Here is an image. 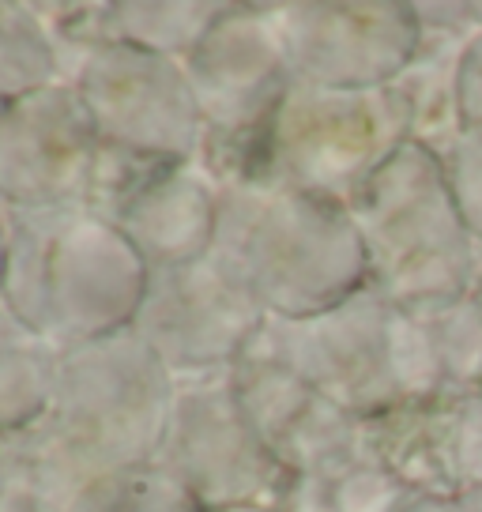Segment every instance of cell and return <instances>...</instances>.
<instances>
[{"label": "cell", "instance_id": "19", "mask_svg": "<svg viewBox=\"0 0 482 512\" xmlns=\"http://www.w3.org/2000/svg\"><path fill=\"white\" fill-rule=\"evenodd\" d=\"M57 373L61 351L0 302V437L49 415Z\"/></svg>", "mask_w": 482, "mask_h": 512}, {"label": "cell", "instance_id": "29", "mask_svg": "<svg viewBox=\"0 0 482 512\" xmlns=\"http://www.w3.org/2000/svg\"><path fill=\"white\" fill-rule=\"evenodd\" d=\"M467 4H471V19L482 27V0H467Z\"/></svg>", "mask_w": 482, "mask_h": 512}, {"label": "cell", "instance_id": "10", "mask_svg": "<svg viewBox=\"0 0 482 512\" xmlns=\"http://www.w3.org/2000/svg\"><path fill=\"white\" fill-rule=\"evenodd\" d=\"M268 313L215 253L147 268L144 302L132 332L144 339L177 381L223 373L253 347Z\"/></svg>", "mask_w": 482, "mask_h": 512}, {"label": "cell", "instance_id": "15", "mask_svg": "<svg viewBox=\"0 0 482 512\" xmlns=\"http://www.w3.org/2000/svg\"><path fill=\"white\" fill-rule=\"evenodd\" d=\"M370 456L411 497L456 501L464 494L460 475V403L418 400L362 422Z\"/></svg>", "mask_w": 482, "mask_h": 512}, {"label": "cell", "instance_id": "14", "mask_svg": "<svg viewBox=\"0 0 482 512\" xmlns=\"http://www.w3.org/2000/svg\"><path fill=\"white\" fill-rule=\"evenodd\" d=\"M147 268H170L215 249L219 189L200 162H177L162 170L110 219Z\"/></svg>", "mask_w": 482, "mask_h": 512}, {"label": "cell", "instance_id": "31", "mask_svg": "<svg viewBox=\"0 0 482 512\" xmlns=\"http://www.w3.org/2000/svg\"><path fill=\"white\" fill-rule=\"evenodd\" d=\"M479 294H482V272H479Z\"/></svg>", "mask_w": 482, "mask_h": 512}, {"label": "cell", "instance_id": "13", "mask_svg": "<svg viewBox=\"0 0 482 512\" xmlns=\"http://www.w3.org/2000/svg\"><path fill=\"white\" fill-rule=\"evenodd\" d=\"M230 373L253 430L287 475H302L362 445V422L287 366L245 351Z\"/></svg>", "mask_w": 482, "mask_h": 512}, {"label": "cell", "instance_id": "17", "mask_svg": "<svg viewBox=\"0 0 482 512\" xmlns=\"http://www.w3.org/2000/svg\"><path fill=\"white\" fill-rule=\"evenodd\" d=\"M418 320L434 396L464 403L482 392V294L479 287L437 298V302L407 305Z\"/></svg>", "mask_w": 482, "mask_h": 512}, {"label": "cell", "instance_id": "30", "mask_svg": "<svg viewBox=\"0 0 482 512\" xmlns=\"http://www.w3.org/2000/svg\"><path fill=\"white\" fill-rule=\"evenodd\" d=\"M230 512H272V509H230Z\"/></svg>", "mask_w": 482, "mask_h": 512}, {"label": "cell", "instance_id": "28", "mask_svg": "<svg viewBox=\"0 0 482 512\" xmlns=\"http://www.w3.org/2000/svg\"><path fill=\"white\" fill-rule=\"evenodd\" d=\"M8 490V448H4V437H0V497Z\"/></svg>", "mask_w": 482, "mask_h": 512}, {"label": "cell", "instance_id": "18", "mask_svg": "<svg viewBox=\"0 0 482 512\" xmlns=\"http://www.w3.org/2000/svg\"><path fill=\"white\" fill-rule=\"evenodd\" d=\"M415 497L370 456L366 441L290 475L279 512H400Z\"/></svg>", "mask_w": 482, "mask_h": 512}, {"label": "cell", "instance_id": "3", "mask_svg": "<svg viewBox=\"0 0 482 512\" xmlns=\"http://www.w3.org/2000/svg\"><path fill=\"white\" fill-rule=\"evenodd\" d=\"M249 351L298 373L358 422L437 400L415 313L373 287L313 317H268Z\"/></svg>", "mask_w": 482, "mask_h": 512}, {"label": "cell", "instance_id": "2", "mask_svg": "<svg viewBox=\"0 0 482 512\" xmlns=\"http://www.w3.org/2000/svg\"><path fill=\"white\" fill-rule=\"evenodd\" d=\"M4 305L57 351L125 332L144 302L147 264L91 208L4 211Z\"/></svg>", "mask_w": 482, "mask_h": 512}, {"label": "cell", "instance_id": "1", "mask_svg": "<svg viewBox=\"0 0 482 512\" xmlns=\"http://www.w3.org/2000/svg\"><path fill=\"white\" fill-rule=\"evenodd\" d=\"M211 253L268 317H313L370 287V260L351 211L279 181L219 189Z\"/></svg>", "mask_w": 482, "mask_h": 512}, {"label": "cell", "instance_id": "4", "mask_svg": "<svg viewBox=\"0 0 482 512\" xmlns=\"http://www.w3.org/2000/svg\"><path fill=\"white\" fill-rule=\"evenodd\" d=\"M370 260V287L396 305H422L479 287L482 249L460 219L441 159L407 144L351 196Z\"/></svg>", "mask_w": 482, "mask_h": 512}, {"label": "cell", "instance_id": "12", "mask_svg": "<svg viewBox=\"0 0 482 512\" xmlns=\"http://www.w3.org/2000/svg\"><path fill=\"white\" fill-rule=\"evenodd\" d=\"M294 80L317 87H388L422 42L415 4H272Z\"/></svg>", "mask_w": 482, "mask_h": 512}, {"label": "cell", "instance_id": "21", "mask_svg": "<svg viewBox=\"0 0 482 512\" xmlns=\"http://www.w3.org/2000/svg\"><path fill=\"white\" fill-rule=\"evenodd\" d=\"M68 512H208L204 501L162 464H140L95 479Z\"/></svg>", "mask_w": 482, "mask_h": 512}, {"label": "cell", "instance_id": "26", "mask_svg": "<svg viewBox=\"0 0 482 512\" xmlns=\"http://www.w3.org/2000/svg\"><path fill=\"white\" fill-rule=\"evenodd\" d=\"M4 264H8V219L0 208V302H4Z\"/></svg>", "mask_w": 482, "mask_h": 512}, {"label": "cell", "instance_id": "22", "mask_svg": "<svg viewBox=\"0 0 482 512\" xmlns=\"http://www.w3.org/2000/svg\"><path fill=\"white\" fill-rule=\"evenodd\" d=\"M441 170L460 208V219L482 249V128H464L441 155Z\"/></svg>", "mask_w": 482, "mask_h": 512}, {"label": "cell", "instance_id": "20", "mask_svg": "<svg viewBox=\"0 0 482 512\" xmlns=\"http://www.w3.org/2000/svg\"><path fill=\"white\" fill-rule=\"evenodd\" d=\"M61 80L57 46L31 4H0V106Z\"/></svg>", "mask_w": 482, "mask_h": 512}, {"label": "cell", "instance_id": "11", "mask_svg": "<svg viewBox=\"0 0 482 512\" xmlns=\"http://www.w3.org/2000/svg\"><path fill=\"white\" fill-rule=\"evenodd\" d=\"M98 128L72 83L57 80L0 106V208H87Z\"/></svg>", "mask_w": 482, "mask_h": 512}, {"label": "cell", "instance_id": "16", "mask_svg": "<svg viewBox=\"0 0 482 512\" xmlns=\"http://www.w3.org/2000/svg\"><path fill=\"white\" fill-rule=\"evenodd\" d=\"M475 27H479L475 19H467V23H422V42H418L415 61L392 83L407 102V113H411V140L437 151V155L464 132L456 68H460L467 34Z\"/></svg>", "mask_w": 482, "mask_h": 512}, {"label": "cell", "instance_id": "7", "mask_svg": "<svg viewBox=\"0 0 482 512\" xmlns=\"http://www.w3.org/2000/svg\"><path fill=\"white\" fill-rule=\"evenodd\" d=\"M411 140V113L388 87H317L290 80L264 155V181L336 204L351 196Z\"/></svg>", "mask_w": 482, "mask_h": 512}, {"label": "cell", "instance_id": "5", "mask_svg": "<svg viewBox=\"0 0 482 512\" xmlns=\"http://www.w3.org/2000/svg\"><path fill=\"white\" fill-rule=\"evenodd\" d=\"M177 377L132 328L61 351L49 430L80 467L87 486L125 467L155 464Z\"/></svg>", "mask_w": 482, "mask_h": 512}, {"label": "cell", "instance_id": "23", "mask_svg": "<svg viewBox=\"0 0 482 512\" xmlns=\"http://www.w3.org/2000/svg\"><path fill=\"white\" fill-rule=\"evenodd\" d=\"M456 95L464 128H482V27L467 34L460 68H456Z\"/></svg>", "mask_w": 482, "mask_h": 512}, {"label": "cell", "instance_id": "24", "mask_svg": "<svg viewBox=\"0 0 482 512\" xmlns=\"http://www.w3.org/2000/svg\"><path fill=\"white\" fill-rule=\"evenodd\" d=\"M460 475L467 490H482V392L460 403Z\"/></svg>", "mask_w": 482, "mask_h": 512}, {"label": "cell", "instance_id": "8", "mask_svg": "<svg viewBox=\"0 0 482 512\" xmlns=\"http://www.w3.org/2000/svg\"><path fill=\"white\" fill-rule=\"evenodd\" d=\"M57 64L91 110L102 144L196 162L204 128L185 61L125 42H87L57 46Z\"/></svg>", "mask_w": 482, "mask_h": 512}, {"label": "cell", "instance_id": "27", "mask_svg": "<svg viewBox=\"0 0 482 512\" xmlns=\"http://www.w3.org/2000/svg\"><path fill=\"white\" fill-rule=\"evenodd\" d=\"M456 512H482V490H467L456 497Z\"/></svg>", "mask_w": 482, "mask_h": 512}, {"label": "cell", "instance_id": "6", "mask_svg": "<svg viewBox=\"0 0 482 512\" xmlns=\"http://www.w3.org/2000/svg\"><path fill=\"white\" fill-rule=\"evenodd\" d=\"M200 110V170L215 189L264 181L268 132L290 87V64L272 4H230L185 57Z\"/></svg>", "mask_w": 482, "mask_h": 512}, {"label": "cell", "instance_id": "9", "mask_svg": "<svg viewBox=\"0 0 482 512\" xmlns=\"http://www.w3.org/2000/svg\"><path fill=\"white\" fill-rule=\"evenodd\" d=\"M155 464L174 471L208 512H279L290 486V475L245 415L230 369L177 381L174 411Z\"/></svg>", "mask_w": 482, "mask_h": 512}, {"label": "cell", "instance_id": "25", "mask_svg": "<svg viewBox=\"0 0 482 512\" xmlns=\"http://www.w3.org/2000/svg\"><path fill=\"white\" fill-rule=\"evenodd\" d=\"M400 512H456V501H426V497H415Z\"/></svg>", "mask_w": 482, "mask_h": 512}]
</instances>
